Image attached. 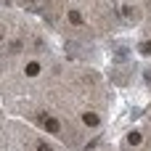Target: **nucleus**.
<instances>
[{
	"label": "nucleus",
	"instance_id": "obj_1",
	"mask_svg": "<svg viewBox=\"0 0 151 151\" xmlns=\"http://www.w3.org/2000/svg\"><path fill=\"white\" fill-rule=\"evenodd\" d=\"M82 122H85L88 127H98V125H101V117H98V114H93V111H88V114L82 117Z\"/></svg>",
	"mask_w": 151,
	"mask_h": 151
},
{
	"label": "nucleus",
	"instance_id": "obj_2",
	"mask_svg": "<svg viewBox=\"0 0 151 151\" xmlns=\"http://www.w3.org/2000/svg\"><path fill=\"white\" fill-rule=\"evenodd\" d=\"M45 130H48V133H58V130H61L58 119H45Z\"/></svg>",
	"mask_w": 151,
	"mask_h": 151
},
{
	"label": "nucleus",
	"instance_id": "obj_3",
	"mask_svg": "<svg viewBox=\"0 0 151 151\" xmlns=\"http://www.w3.org/2000/svg\"><path fill=\"white\" fill-rule=\"evenodd\" d=\"M27 74H29V77L40 74V64H37V61H29V64H27Z\"/></svg>",
	"mask_w": 151,
	"mask_h": 151
},
{
	"label": "nucleus",
	"instance_id": "obj_4",
	"mask_svg": "<svg viewBox=\"0 0 151 151\" xmlns=\"http://www.w3.org/2000/svg\"><path fill=\"white\" fill-rule=\"evenodd\" d=\"M127 141H130V143H133V146H138V143H143V135H141V133H138V130H133V133H130V135H127Z\"/></svg>",
	"mask_w": 151,
	"mask_h": 151
},
{
	"label": "nucleus",
	"instance_id": "obj_5",
	"mask_svg": "<svg viewBox=\"0 0 151 151\" xmlns=\"http://www.w3.org/2000/svg\"><path fill=\"white\" fill-rule=\"evenodd\" d=\"M69 21L72 24H82V13L80 11H69Z\"/></svg>",
	"mask_w": 151,
	"mask_h": 151
},
{
	"label": "nucleus",
	"instance_id": "obj_6",
	"mask_svg": "<svg viewBox=\"0 0 151 151\" xmlns=\"http://www.w3.org/2000/svg\"><path fill=\"white\" fill-rule=\"evenodd\" d=\"M138 50L149 56V53H151V40H146V42H141V45H138Z\"/></svg>",
	"mask_w": 151,
	"mask_h": 151
},
{
	"label": "nucleus",
	"instance_id": "obj_7",
	"mask_svg": "<svg viewBox=\"0 0 151 151\" xmlns=\"http://www.w3.org/2000/svg\"><path fill=\"white\" fill-rule=\"evenodd\" d=\"M37 151H50V146H45V143H40V146H37Z\"/></svg>",
	"mask_w": 151,
	"mask_h": 151
},
{
	"label": "nucleus",
	"instance_id": "obj_8",
	"mask_svg": "<svg viewBox=\"0 0 151 151\" xmlns=\"http://www.w3.org/2000/svg\"><path fill=\"white\" fill-rule=\"evenodd\" d=\"M146 82H149V85H151V69H149V72H146Z\"/></svg>",
	"mask_w": 151,
	"mask_h": 151
},
{
	"label": "nucleus",
	"instance_id": "obj_9",
	"mask_svg": "<svg viewBox=\"0 0 151 151\" xmlns=\"http://www.w3.org/2000/svg\"><path fill=\"white\" fill-rule=\"evenodd\" d=\"M0 40H3V32H0Z\"/></svg>",
	"mask_w": 151,
	"mask_h": 151
}]
</instances>
